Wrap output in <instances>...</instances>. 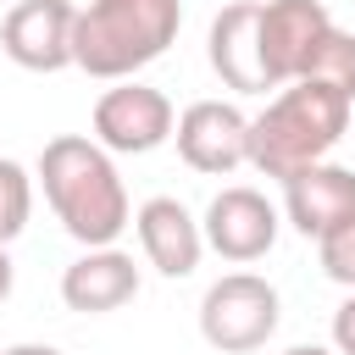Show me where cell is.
Instances as JSON below:
<instances>
[{
    "instance_id": "ffe728a7",
    "label": "cell",
    "mask_w": 355,
    "mask_h": 355,
    "mask_svg": "<svg viewBox=\"0 0 355 355\" xmlns=\"http://www.w3.org/2000/svg\"><path fill=\"white\" fill-rule=\"evenodd\" d=\"M283 355H338V349H322V344H294V349H283Z\"/></svg>"
},
{
    "instance_id": "5b68a950",
    "label": "cell",
    "mask_w": 355,
    "mask_h": 355,
    "mask_svg": "<svg viewBox=\"0 0 355 355\" xmlns=\"http://www.w3.org/2000/svg\"><path fill=\"white\" fill-rule=\"evenodd\" d=\"M178 111L161 89L139 83V78H116L100 100H94V139L111 155H150L172 139Z\"/></svg>"
},
{
    "instance_id": "ac0fdd59",
    "label": "cell",
    "mask_w": 355,
    "mask_h": 355,
    "mask_svg": "<svg viewBox=\"0 0 355 355\" xmlns=\"http://www.w3.org/2000/svg\"><path fill=\"white\" fill-rule=\"evenodd\" d=\"M0 355H61L55 344H11V349H0Z\"/></svg>"
},
{
    "instance_id": "6da1fadb",
    "label": "cell",
    "mask_w": 355,
    "mask_h": 355,
    "mask_svg": "<svg viewBox=\"0 0 355 355\" xmlns=\"http://www.w3.org/2000/svg\"><path fill=\"white\" fill-rule=\"evenodd\" d=\"M39 183H44V200H50L55 222H61L83 250L116 244L122 227L133 222L122 172H116V161H111V150H105L100 139L55 133V139L39 150Z\"/></svg>"
},
{
    "instance_id": "e0dca14e",
    "label": "cell",
    "mask_w": 355,
    "mask_h": 355,
    "mask_svg": "<svg viewBox=\"0 0 355 355\" xmlns=\"http://www.w3.org/2000/svg\"><path fill=\"white\" fill-rule=\"evenodd\" d=\"M333 349H338V355H355V288H349V300L333 311Z\"/></svg>"
},
{
    "instance_id": "52a82bcc",
    "label": "cell",
    "mask_w": 355,
    "mask_h": 355,
    "mask_svg": "<svg viewBox=\"0 0 355 355\" xmlns=\"http://www.w3.org/2000/svg\"><path fill=\"white\" fill-rule=\"evenodd\" d=\"M78 6L72 0H17L0 22V50L22 72H61L72 67Z\"/></svg>"
},
{
    "instance_id": "8fae6325",
    "label": "cell",
    "mask_w": 355,
    "mask_h": 355,
    "mask_svg": "<svg viewBox=\"0 0 355 355\" xmlns=\"http://www.w3.org/2000/svg\"><path fill=\"white\" fill-rule=\"evenodd\" d=\"M133 227H139V250L144 261L161 272V277H189L205 255V227L189 216L183 200L172 194H150L139 211H133Z\"/></svg>"
},
{
    "instance_id": "9c48e42d",
    "label": "cell",
    "mask_w": 355,
    "mask_h": 355,
    "mask_svg": "<svg viewBox=\"0 0 355 355\" xmlns=\"http://www.w3.org/2000/svg\"><path fill=\"white\" fill-rule=\"evenodd\" d=\"M172 139H178L183 166H194L205 178H227L233 166L250 161V116L233 100H194L178 116Z\"/></svg>"
},
{
    "instance_id": "4fadbf2b",
    "label": "cell",
    "mask_w": 355,
    "mask_h": 355,
    "mask_svg": "<svg viewBox=\"0 0 355 355\" xmlns=\"http://www.w3.org/2000/svg\"><path fill=\"white\" fill-rule=\"evenodd\" d=\"M133 294H139V266H133V255L116 250V244H94V250H83V255L61 272V305L78 311V316L122 311Z\"/></svg>"
},
{
    "instance_id": "7c38bea8",
    "label": "cell",
    "mask_w": 355,
    "mask_h": 355,
    "mask_svg": "<svg viewBox=\"0 0 355 355\" xmlns=\"http://www.w3.org/2000/svg\"><path fill=\"white\" fill-rule=\"evenodd\" d=\"M355 211V172L338 161H311L300 172L283 178V216L294 233L322 239L333 222H344Z\"/></svg>"
},
{
    "instance_id": "9a60e30c",
    "label": "cell",
    "mask_w": 355,
    "mask_h": 355,
    "mask_svg": "<svg viewBox=\"0 0 355 355\" xmlns=\"http://www.w3.org/2000/svg\"><path fill=\"white\" fill-rule=\"evenodd\" d=\"M28 216H33V178L28 166L0 155V244H11L28 227Z\"/></svg>"
},
{
    "instance_id": "d6986e66",
    "label": "cell",
    "mask_w": 355,
    "mask_h": 355,
    "mask_svg": "<svg viewBox=\"0 0 355 355\" xmlns=\"http://www.w3.org/2000/svg\"><path fill=\"white\" fill-rule=\"evenodd\" d=\"M11 277H17V272H11V255H6V244H0V300L11 294Z\"/></svg>"
},
{
    "instance_id": "3957f363",
    "label": "cell",
    "mask_w": 355,
    "mask_h": 355,
    "mask_svg": "<svg viewBox=\"0 0 355 355\" xmlns=\"http://www.w3.org/2000/svg\"><path fill=\"white\" fill-rule=\"evenodd\" d=\"M183 0H89L78 6L72 67L89 78H133L139 67L161 61L178 44Z\"/></svg>"
},
{
    "instance_id": "7a4b0ae2",
    "label": "cell",
    "mask_w": 355,
    "mask_h": 355,
    "mask_svg": "<svg viewBox=\"0 0 355 355\" xmlns=\"http://www.w3.org/2000/svg\"><path fill=\"white\" fill-rule=\"evenodd\" d=\"M349 111L355 100L327 83H311V78L283 83L266 100V111L250 116V166L266 178H288L311 161H327V150L349 128Z\"/></svg>"
},
{
    "instance_id": "277c9868",
    "label": "cell",
    "mask_w": 355,
    "mask_h": 355,
    "mask_svg": "<svg viewBox=\"0 0 355 355\" xmlns=\"http://www.w3.org/2000/svg\"><path fill=\"white\" fill-rule=\"evenodd\" d=\"M277 322H283V300L261 272H227L200 300V338L222 355L261 349L277 333Z\"/></svg>"
},
{
    "instance_id": "30bf717a",
    "label": "cell",
    "mask_w": 355,
    "mask_h": 355,
    "mask_svg": "<svg viewBox=\"0 0 355 355\" xmlns=\"http://www.w3.org/2000/svg\"><path fill=\"white\" fill-rule=\"evenodd\" d=\"M205 55L211 72L233 89V94H266V67H261V0H233L211 17L205 33Z\"/></svg>"
},
{
    "instance_id": "5bb4252c",
    "label": "cell",
    "mask_w": 355,
    "mask_h": 355,
    "mask_svg": "<svg viewBox=\"0 0 355 355\" xmlns=\"http://www.w3.org/2000/svg\"><path fill=\"white\" fill-rule=\"evenodd\" d=\"M305 78H311V83H327V89H338V94L355 100V33L333 22V28L322 33V44H316Z\"/></svg>"
},
{
    "instance_id": "2e32d148",
    "label": "cell",
    "mask_w": 355,
    "mask_h": 355,
    "mask_svg": "<svg viewBox=\"0 0 355 355\" xmlns=\"http://www.w3.org/2000/svg\"><path fill=\"white\" fill-rule=\"evenodd\" d=\"M316 255H322V272H327L338 288H355V211L316 239Z\"/></svg>"
},
{
    "instance_id": "ba28073f",
    "label": "cell",
    "mask_w": 355,
    "mask_h": 355,
    "mask_svg": "<svg viewBox=\"0 0 355 355\" xmlns=\"http://www.w3.org/2000/svg\"><path fill=\"white\" fill-rule=\"evenodd\" d=\"M333 28V11L322 0H261V67L266 83L283 89L294 78H305L322 33Z\"/></svg>"
},
{
    "instance_id": "8992f818",
    "label": "cell",
    "mask_w": 355,
    "mask_h": 355,
    "mask_svg": "<svg viewBox=\"0 0 355 355\" xmlns=\"http://www.w3.org/2000/svg\"><path fill=\"white\" fill-rule=\"evenodd\" d=\"M200 227H205V250H216L222 261H233V266H250V261H261L272 244H277V205L261 194V189H250V183H233V189H222L211 205H205V216H200Z\"/></svg>"
}]
</instances>
